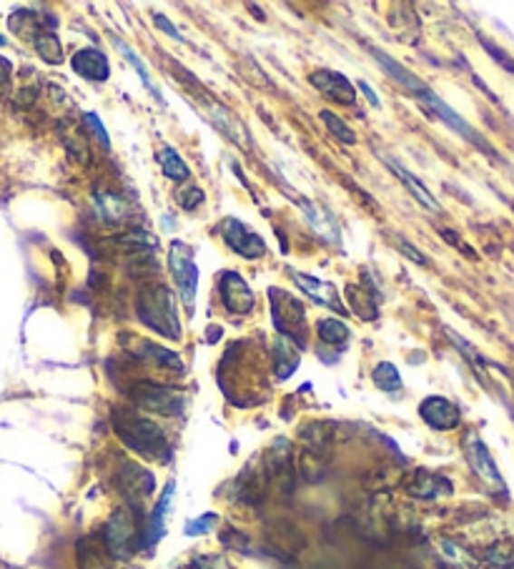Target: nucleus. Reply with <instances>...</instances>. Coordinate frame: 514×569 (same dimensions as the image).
<instances>
[{
	"instance_id": "nucleus-1",
	"label": "nucleus",
	"mask_w": 514,
	"mask_h": 569,
	"mask_svg": "<svg viewBox=\"0 0 514 569\" xmlns=\"http://www.w3.org/2000/svg\"><path fill=\"white\" fill-rule=\"evenodd\" d=\"M113 429L131 451H136L146 459L166 462L171 457V447H169V439L161 427L136 411L113 409Z\"/></svg>"
},
{
	"instance_id": "nucleus-2",
	"label": "nucleus",
	"mask_w": 514,
	"mask_h": 569,
	"mask_svg": "<svg viewBox=\"0 0 514 569\" xmlns=\"http://www.w3.org/2000/svg\"><path fill=\"white\" fill-rule=\"evenodd\" d=\"M101 545L111 559H131L143 547V526H139L136 509H116L101 529Z\"/></svg>"
},
{
	"instance_id": "nucleus-3",
	"label": "nucleus",
	"mask_w": 514,
	"mask_h": 569,
	"mask_svg": "<svg viewBox=\"0 0 514 569\" xmlns=\"http://www.w3.org/2000/svg\"><path fill=\"white\" fill-rule=\"evenodd\" d=\"M139 319L150 332L161 333L166 339L181 336V322L176 313V299L166 286H149L139 294Z\"/></svg>"
},
{
	"instance_id": "nucleus-4",
	"label": "nucleus",
	"mask_w": 514,
	"mask_h": 569,
	"mask_svg": "<svg viewBox=\"0 0 514 569\" xmlns=\"http://www.w3.org/2000/svg\"><path fill=\"white\" fill-rule=\"evenodd\" d=\"M412 96L417 98L419 103L427 108L432 116H437V119H440V121H444V123H447V126H450L451 130H457V133H460L461 139L470 140L471 146L482 149L484 153H487V156H494L492 146H490V143H487V140H484L482 136L477 133V130L471 129L470 123L461 119V116H460V113H457V111H454V108L447 106V103H444V101H441V98L437 96L434 91H432V88L422 83V86H419L417 91L412 93Z\"/></svg>"
},
{
	"instance_id": "nucleus-5",
	"label": "nucleus",
	"mask_w": 514,
	"mask_h": 569,
	"mask_svg": "<svg viewBox=\"0 0 514 569\" xmlns=\"http://www.w3.org/2000/svg\"><path fill=\"white\" fill-rule=\"evenodd\" d=\"M169 266H171V276L176 281V289H179L183 306L193 312L196 291H199V266L193 261L191 246L183 244V241H173L171 248H169Z\"/></svg>"
},
{
	"instance_id": "nucleus-6",
	"label": "nucleus",
	"mask_w": 514,
	"mask_h": 569,
	"mask_svg": "<svg viewBox=\"0 0 514 569\" xmlns=\"http://www.w3.org/2000/svg\"><path fill=\"white\" fill-rule=\"evenodd\" d=\"M131 399L139 409L161 414V417H179L186 407L181 391L163 387V384H153V381H136L131 389Z\"/></svg>"
},
{
	"instance_id": "nucleus-7",
	"label": "nucleus",
	"mask_w": 514,
	"mask_h": 569,
	"mask_svg": "<svg viewBox=\"0 0 514 569\" xmlns=\"http://www.w3.org/2000/svg\"><path fill=\"white\" fill-rule=\"evenodd\" d=\"M271 312H274V326L279 329V336L294 339L299 336V346L306 342V309L299 299L281 289H271Z\"/></svg>"
},
{
	"instance_id": "nucleus-8",
	"label": "nucleus",
	"mask_w": 514,
	"mask_h": 569,
	"mask_svg": "<svg viewBox=\"0 0 514 569\" xmlns=\"http://www.w3.org/2000/svg\"><path fill=\"white\" fill-rule=\"evenodd\" d=\"M116 487L121 497L129 502L131 509H136L141 512V502L146 499V497L153 495V489H156V479H153V474L149 469H143L141 464L136 462H126L116 474Z\"/></svg>"
},
{
	"instance_id": "nucleus-9",
	"label": "nucleus",
	"mask_w": 514,
	"mask_h": 569,
	"mask_svg": "<svg viewBox=\"0 0 514 569\" xmlns=\"http://www.w3.org/2000/svg\"><path fill=\"white\" fill-rule=\"evenodd\" d=\"M464 454H467V462H470V467L474 469V474H477L490 489H494V492H504L502 474L497 469V464H494L490 449L484 447V441L480 439L474 431H470V434L464 437Z\"/></svg>"
},
{
	"instance_id": "nucleus-10",
	"label": "nucleus",
	"mask_w": 514,
	"mask_h": 569,
	"mask_svg": "<svg viewBox=\"0 0 514 569\" xmlns=\"http://www.w3.org/2000/svg\"><path fill=\"white\" fill-rule=\"evenodd\" d=\"M221 236H224L226 246L236 251L244 258H258L267 254V241L258 236L257 231L247 226L238 218H224L221 224Z\"/></svg>"
},
{
	"instance_id": "nucleus-11",
	"label": "nucleus",
	"mask_w": 514,
	"mask_h": 569,
	"mask_svg": "<svg viewBox=\"0 0 514 569\" xmlns=\"http://www.w3.org/2000/svg\"><path fill=\"white\" fill-rule=\"evenodd\" d=\"M419 417L424 420V424H429L432 429H437V431L457 429L461 421L460 407L444 397L424 399V401L419 404Z\"/></svg>"
},
{
	"instance_id": "nucleus-12",
	"label": "nucleus",
	"mask_w": 514,
	"mask_h": 569,
	"mask_svg": "<svg viewBox=\"0 0 514 569\" xmlns=\"http://www.w3.org/2000/svg\"><path fill=\"white\" fill-rule=\"evenodd\" d=\"M218 291H221V301H224L226 312L231 313H248L257 304V296L251 294L248 284L234 271H226L221 281H218Z\"/></svg>"
},
{
	"instance_id": "nucleus-13",
	"label": "nucleus",
	"mask_w": 514,
	"mask_h": 569,
	"mask_svg": "<svg viewBox=\"0 0 514 569\" xmlns=\"http://www.w3.org/2000/svg\"><path fill=\"white\" fill-rule=\"evenodd\" d=\"M311 86L316 88L319 93L329 98V101H336L342 106H354L356 103V88L349 83V78L336 71H314L311 73Z\"/></svg>"
},
{
	"instance_id": "nucleus-14",
	"label": "nucleus",
	"mask_w": 514,
	"mask_h": 569,
	"mask_svg": "<svg viewBox=\"0 0 514 569\" xmlns=\"http://www.w3.org/2000/svg\"><path fill=\"white\" fill-rule=\"evenodd\" d=\"M404 492L414 499H437V497L451 495V482L441 474L417 469L404 479Z\"/></svg>"
},
{
	"instance_id": "nucleus-15",
	"label": "nucleus",
	"mask_w": 514,
	"mask_h": 569,
	"mask_svg": "<svg viewBox=\"0 0 514 569\" xmlns=\"http://www.w3.org/2000/svg\"><path fill=\"white\" fill-rule=\"evenodd\" d=\"M294 281H296V286H299L304 294H309L314 301H319V304L329 306L334 312L346 313V306H344L342 299H339V291H336L334 284H326V281L316 279V276H306V274H299V271L294 274Z\"/></svg>"
},
{
	"instance_id": "nucleus-16",
	"label": "nucleus",
	"mask_w": 514,
	"mask_h": 569,
	"mask_svg": "<svg viewBox=\"0 0 514 569\" xmlns=\"http://www.w3.org/2000/svg\"><path fill=\"white\" fill-rule=\"evenodd\" d=\"M173 492H176V482L166 484L161 499L156 502V509L150 512L149 525L143 526V547L150 549L153 545H159L166 532V516H169V509H171Z\"/></svg>"
},
{
	"instance_id": "nucleus-17",
	"label": "nucleus",
	"mask_w": 514,
	"mask_h": 569,
	"mask_svg": "<svg viewBox=\"0 0 514 569\" xmlns=\"http://www.w3.org/2000/svg\"><path fill=\"white\" fill-rule=\"evenodd\" d=\"M71 68L81 78L86 81H106L108 73H111V65H108V58L96 48H83V51H75L73 58H71Z\"/></svg>"
},
{
	"instance_id": "nucleus-18",
	"label": "nucleus",
	"mask_w": 514,
	"mask_h": 569,
	"mask_svg": "<svg viewBox=\"0 0 514 569\" xmlns=\"http://www.w3.org/2000/svg\"><path fill=\"white\" fill-rule=\"evenodd\" d=\"M204 111H206V116L211 119V123H214L216 129L224 133L226 139L234 140V143H238V146H248L247 129H244V126L234 119V113H231L228 108H224L221 103H214V101H206Z\"/></svg>"
},
{
	"instance_id": "nucleus-19",
	"label": "nucleus",
	"mask_w": 514,
	"mask_h": 569,
	"mask_svg": "<svg viewBox=\"0 0 514 569\" xmlns=\"http://www.w3.org/2000/svg\"><path fill=\"white\" fill-rule=\"evenodd\" d=\"M301 206V211H304V216H306V221H309V226L319 234L322 238H326L329 244H339V226H336V221H334V216L324 208V206L319 204H311V201H299Z\"/></svg>"
},
{
	"instance_id": "nucleus-20",
	"label": "nucleus",
	"mask_w": 514,
	"mask_h": 569,
	"mask_svg": "<svg viewBox=\"0 0 514 569\" xmlns=\"http://www.w3.org/2000/svg\"><path fill=\"white\" fill-rule=\"evenodd\" d=\"M384 163H386V166H389V169H392V171L397 173L399 178H402V183H404V186H407L409 191H412V196L417 198L419 204L427 206L429 211H434V214H440V211H441L440 201H437L434 196L429 194L427 186H424V183L419 181V178H417V176H414V173L407 171V169H404L402 163L394 161V159H389V156H384Z\"/></svg>"
},
{
	"instance_id": "nucleus-21",
	"label": "nucleus",
	"mask_w": 514,
	"mask_h": 569,
	"mask_svg": "<svg viewBox=\"0 0 514 569\" xmlns=\"http://www.w3.org/2000/svg\"><path fill=\"white\" fill-rule=\"evenodd\" d=\"M299 346L294 344L291 339H286V336H279L276 344H274V371H276L281 381L289 379L299 369Z\"/></svg>"
},
{
	"instance_id": "nucleus-22",
	"label": "nucleus",
	"mask_w": 514,
	"mask_h": 569,
	"mask_svg": "<svg viewBox=\"0 0 514 569\" xmlns=\"http://www.w3.org/2000/svg\"><path fill=\"white\" fill-rule=\"evenodd\" d=\"M264 484H267V472H264V469H257V472L247 469V472L241 474V479H238L236 497H238L241 502L254 505V502H258V499L264 497Z\"/></svg>"
},
{
	"instance_id": "nucleus-23",
	"label": "nucleus",
	"mask_w": 514,
	"mask_h": 569,
	"mask_svg": "<svg viewBox=\"0 0 514 569\" xmlns=\"http://www.w3.org/2000/svg\"><path fill=\"white\" fill-rule=\"evenodd\" d=\"M111 41H113V45H116V51H121V55H123V58H126V61H129V63L133 65V68H136V73H139V78H141V81H143V86H146V88H149V91H150V96H156V98H159V101H161V93H159V86L153 83V78H150L149 65H146V63H143V61H141V55L136 53V51H133V48H131L129 43H123L121 38H116V35H113Z\"/></svg>"
},
{
	"instance_id": "nucleus-24",
	"label": "nucleus",
	"mask_w": 514,
	"mask_h": 569,
	"mask_svg": "<svg viewBox=\"0 0 514 569\" xmlns=\"http://www.w3.org/2000/svg\"><path fill=\"white\" fill-rule=\"evenodd\" d=\"M139 346H141V352H136V354H139L141 359H149L150 364L161 366V369H173V371H183L181 359L173 354V352H169V349H163V346H156V344H153V342H139Z\"/></svg>"
},
{
	"instance_id": "nucleus-25",
	"label": "nucleus",
	"mask_w": 514,
	"mask_h": 569,
	"mask_svg": "<svg viewBox=\"0 0 514 569\" xmlns=\"http://www.w3.org/2000/svg\"><path fill=\"white\" fill-rule=\"evenodd\" d=\"M159 163H161L163 173H166L171 181L179 183L189 181V176H191V169L186 166V161H183L181 156H179L171 146H163V149L159 150Z\"/></svg>"
},
{
	"instance_id": "nucleus-26",
	"label": "nucleus",
	"mask_w": 514,
	"mask_h": 569,
	"mask_svg": "<svg viewBox=\"0 0 514 569\" xmlns=\"http://www.w3.org/2000/svg\"><path fill=\"white\" fill-rule=\"evenodd\" d=\"M96 204L98 211H101V216L106 218L108 224H118V221H123V218L129 216V208L123 204V198L116 194H111V191H98Z\"/></svg>"
},
{
	"instance_id": "nucleus-27",
	"label": "nucleus",
	"mask_w": 514,
	"mask_h": 569,
	"mask_svg": "<svg viewBox=\"0 0 514 569\" xmlns=\"http://www.w3.org/2000/svg\"><path fill=\"white\" fill-rule=\"evenodd\" d=\"M78 564H81V569H116L113 559L108 557L103 549L93 547L88 539L78 545Z\"/></svg>"
},
{
	"instance_id": "nucleus-28",
	"label": "nucleus",
	"mask_w": 514,
	"mask_h": 569,
	"mask_svg": "<svg viewBox=\"0 0 514 569\" xmlns=\"http://www.w3.org/2000/svg\"><path fill=\"white\" fill-rule=\"evenodd\" d=\"M484 564L492 569H512L514 567V542L512 539H502L494 542L492 547L484 552Z\"/></svg>"
},
{
	"instance_id": "nucleus-29",
	"label": "nucleus",
	"mask_w": 514,
	"mask_h": 569,
	"mask_svg": "<svg viewBox=\"0 0 514 569\" xmlns=\"http://www.w3.org/2000/svg\"><path fill=\"white\" fill-rule=\"evenodd\" d=\"M440 552L441 557L447 559L454 569H477V559L471 557L470 552L461 547V545L451 542V539H441Z\"/></svg>"
},
{
	"instance_id": "nucleus-30",
	"label": "nucleus",
	"mask_w": 514,
	"mask_h": 569,
	"mask_svg": "<svg viewBox=\"0 0 514 569\" xmlns=\"http://www.w3.org/2000/svg\"><path fill=\"white\" fill-rule=\"evenodd\" d=\"M33 45H35V51H38V55L44 58L45 63H61L63 61V48H61L58 38L51 31H45L38 38H33Z\"/></svg>"
},
{
	"instance_id": "nucleus-31",
	"label": "nucleus",
	"mask_w": 514,
	"mask_h": 569,
	"mask_svg": "<svg viewBox=\"0 0 514 569\" xmlns=\"http://www.w3.org/2000/svg\"><path fill=\"white\" fill-rule=\"evenodd\" d=\"M316 333H319V339H322L324 344L336 346V344H344V342L349 339V326H346L344 322H339V319H322Z\"/></svg>"
},
{
	"instance_id": "nucleus-32",
	"label": "nucleus",
	"mask_w": 514,
	"mask_h": 569,
	"mask_svg": "<svg viewBox=\"0 0 514 569\" xmlns=\"http://www.w3.org/2000/svg\"><path fill=\"white\" fill-rule=\"evenodd\" d=\"M374 384L382 391H399L402 389V376H399V369L394 364H389V362H382V364L374 366Z\"/></svg>"
},
{
	"instance_id": "nucleus-33",
	"label": "nucleus",
	"mask_w": 514,
	"mask_h": 569,
	"mask_svg": "<svg viewBox=\"0 0 514 569\" xmlns=\"http://www.w3.org/2000/svg\"><path fill=\"white\" fill-rule=\"evenodd\" d=\"M319 116H322V121L326 123V129L332 130L334 136L342 140V143H346V146H354V143H356V133H354L336 113H332V111H322Z\"/></svg>"
},
{
	"instance_id": "nucleus-34",
	"label": "nucleus",
	"mask_w": 514,
	"mask_h": 569,
	"mask_svg": "<svg viewBox=\"0 0 514 569\" xmlns=\"http://www.w3.org/2000/svg\"><path fill=\"white\" fill-rule=\"evenodd\" d=\"M193 569H236L231 562L221 555H199L193 557Z\"/></svg>"
},
{
	"instance_id": "nucleus-35",
	"label": "nucleus",
	"mask_w": 514,
	"mask_h": 569,
	"mask_svg": "<svg viewBox=\"0 0 514 569\" xmlns=\"http://www.w3.org/2000/svg\"><path fill=\"white\" fill-rule=\"evenodd\" d=\"M216 522H218V516L209 512V515L199 516V519L189 522V525H186V535H189V537H199V535H206L211 526H216Z\"/></svg>"
},
{
	"instance_id": "nucleus-36",
	"label": "nucleus",
	"mask_w": 514,
	"mask_h": 569,
	"mask_svg": "<svg viewBox=\"0 0 514 569\" xmlns=\"http://www.w3.org/2000/svg\"><path fill=\"white\" fill-rule=\"evenodd\" d=\"M176 201H179L183 208H196L199 204H204V191L193 186V188L179 191V194H176Z\"/></svg>"
},
{
	"instance_id": "nucleus-37",
	"label": "nucleus",
	"mask_w": 514,
	"mask_h": 569,
	"mask_svg": "<svg viewBox=\"0 0 514 569\" xmlns=\"http://www.w3.org/2000/svg\"><path fill=\"white\" fill-rule=\"evenodd\" d=\"M83 119H86L88 129L93 130V133H96V136H98V140H101V146H103V149H111V140H108L106 129H103V123H101V119H98L96 113H86Z\"/></svg>"
},
{
	"instance_id": "nucleus-38",
	"label": "nucleus",
	"mask_w": 514,
	"mask_h": 569,
	"mask_svg": "<svg viewBox=\"0 0 514 569\" xmlns=\"http://www.w3.org/2000/svg\"><path fill=\"white\" fill-rule=\"evenodd\" d=\"M153 23H156V28H161L166 35H171V38H176V41H183V35L179 33V28H176V25H173V23L163 15V13H153Z\"/></svg>"
},
{
	"instance_id": "nucleus-39",
	"label": "nucleus",
	"mask_w": 514,
	"mask_h": 569,
	"mask_svg": "<svg viewBox=\"0 0 514 569\" xmlns=\"http://www.w3.org/2000/svg\"><path fill=\"white\" fill-rule=\"evenodd\" d=\"M399 246H402V251H404V254H407V256L412 258V261H417V264H422V266H427V258L422 256V251L412 246L409 241H404V238H399Z\"/></svg>"
},
{
	"instance_id": "nucleus-40",
	"label": "nucleus",
	"mask_w": 514,
	"mask_h": 569,
	"mask_svg": "<svg viewBox=\"0 0 514 569\" xmlns=\"http://www.w3.org/2000/svg\"><path fill=\"white\" fill-rule=\"evenodd\" d=\"M8 81H11V63L5 58H0V93L8 88Z\"/></svg>"
},
{
	"instance_id": "nucleus-41",
	"label": "nucleus",
	"mask_w": 514,
	"mask_h": 569,
	"mask_svg": "<svg viewBox=\"0 0 514 569\" xmlns=\"http://www.w3.org/2000/svg\"><path fill=\"white\" fill-rule=\"evenodd\" d=\"M359 88H362V91H364V96L369 98V103H372V106H382V103H379V98H376V93L374 91H372V88H369V83H364V81H359Z\"/></svg>"
},
{
	"instance_id": "nucleus-42",
	"label": "nucleus",
	"mask_w": 514,
	"mask_h": 569,
	"mask_svg": "<svg viewBox=\"0 0 514 569\" xmlns=\"http://www.w3.org/2000/svg\"><path fill=\"white\" fill-rule=\"evenodd\" d=\"M512 208H514V204H512Z\"/></svg>"
}]
</instances>
